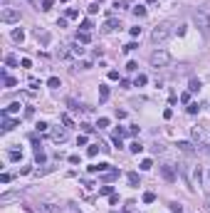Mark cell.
<instances>
[{
  "label": "cell",
  "mask_w": 210,
  "mask_h": 213,
  "mask_svg": "<svg viewBox=\"0 0 210 213\" xmlns=\"http://www.w3.org/2000/svg\"><path fill=\"white\" fill-rule=\"evenodd\" d=\"M168 62H170V55L166 50H158V52L151 55V65H153V67H166Z\"/></svg>",
  "instance_id": "1"
},
{
  "label": "cell",
  "mask_w": 210,
  "mask_h": 213,
  "mask_svg": "<svg viewBox=\"0 0 210 213\" xmlns=\"http://www.w3.org/2000/svg\"><path fill=\"white\" fill-rule=\"evenodd\" d=\"M168 35H170V27L168 25H156L153 32H151V40H153V42H163Z\"/></svg>",
  "instance_id": "2"
},
{
  "label": "cell",
  "mask_w": 210,
  "mask_h": 213,
  "mask_svg": "<svg viewBox=\"0 0 210 213\" xmlns=\"http://www.w3.org/2000/svg\"><path fill=\"white\" fill-rule=\"evenodd\" d=\"M0 20H3V23H17V20H20V10H17V8H3Z\"/></svg>",
  "instance_id": "3"
},
{
  "label": "cell",
  "mask_w": 210,
  "mask_h": 213,
  "mask_svg": "<svg viewBox=\"0 0 210 213\" xmlns=\"http://www.w3.org/2000/svg\"><path fill=\"white\" fill-rule=\"evenodd\" d=\"M195 23H198L203 30H210V17H208V12H205V10L195 12Z\"/></svg>",
  "instance_id": "4"
},
{
  "label": "cell",
  "mask_w": 210,
  "mask_h": 213,
  "mask_svg": "<svg viewBox=\"0 0 210 213\" xmlns=\"http://www.w3.org/2000/svg\"><path fill=\"white\" fill-rule=\"evenodd\" d=\"M52 139H54L57 144H62V141L67 139V131H64V129H54V131H52Z\"/></svg>",
  "instance_id": "5"
},
{
  "label": "cell",
  "mask_w": 210,
  "mask_h": 213,
  "mask_svg": "<svg viewBox=\"0 0 210 213\" xmlns=\"http://www.w3.org/2000/svg\"><path fill=\"white\" fill-rule=\"evenodd\" d=\"M15 126H17V122H15V119H8V114L3 112V129L10 131V129H15Z\"/></svg>",
  "instance_id": "6"
},
{
  "label": "cell",
  "mask_w": 210,
  "mask_h": 213,
  "mask_svg": "<svg viewBox=\"0 0 210 213\" xmlns=\"http://www.w3.org/2000/svg\"><path fill=\"white\" fill-rule=\"evenodd\" d=\"M89 171L91 173H97V171H111V164H94V166H89Z\"/></svg>",
  "instance_id": "7"
},
{
  "label": "cell",
  "mask_w": 210,
  "mask_h": 213,
  "mask_svg": "<svg viewBox=\"0 0 210 213\" xmlns=\"http://www.w3.org/2000/svg\"><path fill=\"white\" fill-rule=\"evenodd\" d=\"M89 40H91V35H89V32H77V42H79V45H87Z\"/></svg>",
  "instance_id": "8"
},
{
  "label": "cell",
  "mask_w": 210,
  "mask_h": 213,
  "mask_svg": "<svg viewBox=\"0 0 210 213\" xmlns=\"http://www.w3.org/2000/svg\"><path fill=\"white\" fill-rule=\"evenodd\" d=\"M129 149H131V154H141V151H143V144H141V141H131Z\"/></svg>",
  "instance_id": "9"
},
{
  "label": "cell",
  "mask_w": 210,
  "mask_h": 213,
  "mask_svg": "<svg viewBox=\"0 0 210 213\" xmlns=\"http://www.w3.org/2000/svg\"><path fill=\"white\" fill-rule=\"evenodd\" d=\"M99 99H102V102L109 99V87H106V84H99Z\"/></svg>",
  "instance_id": "10"
},
{
  "label": "cell",
  "mask_w": 210,
  "mask_h": 213,
  "mask_svg": "<svg viewBox=\"0 0 210 213\" xmlns=\"http://www.w3.org/2000/svg\"><path fill=\"white\" fill-rule=\"evenodd\" d=\"M126 179H129V183H131V186H139V183H141V181H139V173H136V171L126 173Z\"/></svg>",
  "instance_id": "11"
},
{
  "label": "cell",
  "mask_w": 210,
  "mask_h": 213,
  "mask_svg": "<svg viewBox=\"0 0 210 213\" xmlns=\"http://www.w3.org/2000/svg\"><path fill=\"white\" fill-rule=\"evenodd\" d=\"M161 173H163V179L173 181V169H170V166H161Z\"/></svg>",
  "instance_id": "12"
},
{
  "label": "cell",
  "mask_w": 210,
  "mask_h": 213,
  "mask_svg": "<svg viewBox=\"0 0 210 213\" xmlns=\"http://www.w3.org/2000/svg\"><path fill=\"white\" fill-rule=\"evenodd\" d=\"M20 112V102H12V104H8V109H5V114H17Z\"/></svg>",
  "instance_id": "13"
},
{
  "label": "cell",
  "mask_w": 210,
  "mask_h": 213,
  "mask_svg": "<svg viewBox=\"0 0 210 213\" xmlns=\"http://www.w3.org/2000/svg\"><path fill=\"white\" fill-rule=\"evenodd\" d=\"M178 149L185 151V154H190V151H193V144H190V141H178Z\"/></svg>",
  "instance_id": "14"
},
{
  "label": "cell",
  "mask_w": 210,
  "mask_h": 213,
  "mask_svg": "<svg viewBox=\"0 0 210 213\" xmlns=\"http://www.w3.org/2000/svg\"><path fill=\"white\" fill-rule=\"evenodd\" d=\"M99 149H102V144H94V146H89V149H87V156H91V159H94V156L99 154Z\"/></svg>",
  "instance_id": "15"
},
{
  "label": "cell",
  "mask_w": 210,
  "mask_h": 213,
  "mask_svg": "<svg viewBox=\"0 0 210 213\" xmlns=\"http://www.w3.org/2000/svg\"><path fill=\"white\" fill-rule=\"evenodd\" d=\"M47 87H52V89H57V87H62V82H60V77H50V80H47Z\"/></svg>",
  "instance_id": "16"
},
{
  "label": "cell",
  "mask_w": 210,
  "mask_h": 213,
  "mask_svg": "<svg viewBox=\"0 0 210 213\" xmlns=\"http://www.w3.org/2000/svg\"><path fill=\"white\" fill-rule=\"evenodd\" d=\"M146 82H148V77H146V74H136V80H133V84H136V87H143Z\"/></svg>",
  "instance_id": "17"
},
{
  "label": "cell",
  "mask_w": 210,
  "mask_h": 213,
  "mask_svg": "<svg viewBox=\"0 0 210 213\" xmlns=\"http://www.w3.org/2000/svg\"><path fill=\"white\" fill-rule=\"evenodd\" d=\"M99 193H102V196H111V193H114V186H109V183H104V186L99 188Z\"/></svg>",
  "instance_id": "18"
},
{
  "label": "cell",
  "mask_w": 210,
  "mask_h": 213,
  "mask_svg": "<svg viewBox=\"0 0 210 213\" xmlns=\"http://www.w3.org/2000/svg\"><path fill=\"white\" fill-rule=\"evenodd\" d=\"M12 40H15V42H22V40H25V32H22V30H12Z\"/></svg>",
  "instance_id": "19"
},
{
  "label": "cell",
  "mask_w": 210,
  "mask_h": 213,
  "mask_svg": "<svg viewBox=\"0 0 210 213\" xmlns=\"http://www.w3.org/2000/svg\"><path fill=\"white\" fill-rule=\"evenodd\" d=\"M37 40H40L42 45H47L50 42V32H40V30H37Z\"/></svg>",
  "instance_id": "20"
},
{
  "label": "cell",
  "mask_w": 210,
  "mask_h": 213,
  "mask_svg": "<svg viewBox=\"0 0 210 213\" xmlns=\"http://www.w3.org/2000/svg\"><path fill=\"white\" fill-rule=\"evenodd\" d=\"M3 82H5V87H8V89H12V87L17 84V82L12 80V77H8V74H3Z\"/></svg>",
  "instance_id": "21"
},
{
  "label": "cell",
  "mask_w": 210,
  "mask_h": 213,
  "mask_svg": "<svg viewBox=\"0 0 210 213\" xmlns=\"http://www.w3.org/2000/svg\"><path fill=\"white\" fill-rule=\"evenodd\" d=\"M35 129L40 131V134H45V131L50 129V124H47V122H37V124H35Z\"/></svg>",
  "instance_id": "22"
},
{
  "label": "cell",
  "mask_w": 210,
  "mask_h": 213,
  "mask_svg": "<svg viewBox=\"0 0 210 213\" xmlns=\"http://www.w3.org/2000/svg\"><path fill=\"white\" fill-rule=\"evenodd\" d=\"M133 15H136V17H146V8L143 5H136V8H133Z\"/></svg>",
  "instance_id": "23"
},
{
  "label": "cell",
  "mask_w": 210,
  "mask_h": 213,
  "mask_svg": "<svg viewBox=\"0 0 210 213\" xmlns=\"http://www.w3.org/2000/svg\"><path fill=\"white\" fill-rule=\"evenodd\" d=\"M62 124H64V129L74 126V122H72V117H69V114H62Z\"/></svg>",
  "instance_id": "24"
},
{
  "label": "cell",
  "mask_w": 210,
  "mask_h": 213,
  "mask_svg": "<svg viewBox=\"0 0 210 213\" xmlns=\"http://www.w3.org/2000/svg\"><path fill=\"white\" fill-rule=\"evenodd\" d=\"M8 159H10V161H20V159H22V151H10Z\"/></svg>",
  "instance_id": "25"
},
{
  "label": "cell",
  "mask_w": 210,
  "mask_h": 213,
  "mask_svg": "<svg viewBox=\"0 0 210 213\" xmlns=\"http://www.w3.org/2000/svg\"><path fill=\"white\" fill-rule=\"evenodd\" d=\"M188 89H190V92H198V89H200V80H190Z\"/></svg>",
  "instance_id": "26"
},
{
  "label": "cell",
  "mask_w": 210,
  "mask_h": 213,
  "mask_svg": "<svg viewBox=\"0 0 210 213\" xmlns=\"http://www.w3.org/2000/svg\"><path fill=\"white\" fill-rule=\"evenodd\" d=\"M153 201H156V193H151V191L143 193V203H153Z\"/></svg>",
  "instance_id": "27"
},
{
  "label": "cell",
  "mask_w": 210,
  "mask_h": 213,
  "mask_svg": "<svg viewBox=\"0 0 210 213\" xmlns=\"http://www.w3.org/2000/svg\"><path fill=\"white\" fill-rule=\"evenodd\" d=\"M5 62H8V67H15V65H17V57H15V55H8Z\"/></svg>",
  "instance_id": "28"
},
{
  "label": "cell",
  "mask_w": 210,
  "mask_h": 213,
  "mask_svg": "<svg viewBox=\"0 0 210 213\" xmlns=\"http://www.w3.org/2000/svg\"><path fill=\"white\" fill-rule=\"evenodd\" d=\"M72 55H77V57H82V55H84V47H79V42H77V45L72 47Z\"/></svg>",
  "instance_id": "29"
},
{
  "label": "cell",
  "mask_w": 210,
  "mask_h": 213,
  "mask_svg": "<svg viewBox=\"0 0 210 213\" xmlns=\"http://www.w3.org/2000/svg\"><path fill=\"white\" fill-rule=\"evenodd\" d=\"M141 169H143V171H148V169H153V161H151V159H143V161H141Z\"/></svg>",
  "instance_id": "30"
},
{
  "label": "cell",
  "mask_w": 210,
  "mask_h": 213,
  "mask_svg": "<svg viewBox=\"0 0 210 213\" xmlns=\"http://www.w3.org/2000/svg\"><path fill=\"white\" fill-rule=\"evenodd\" d=\"M94 25H91V20H82V32H89Z\"/></svg>",
  "instance_id": "31"
},
{
  "label": "cell",
  "mask_w": 210,
  "mask_h": 213,
  "mask_svg": "<svg viewBox=\"0 0 210 213\" xmlns=\"http://www.w3.org/2000/svg\"><path fill=\"white\" fill-rule=\"evenodd\" d=\"M69 164H74V166H77V164H82V159H79V154H72V156H69Z\"/></svg>",
  "instance_id": "32"
},
{
  "label": "cell",
  "mask_w": 210,
  "mask_h": 213,
  "mask_svg": "<svg viewBox=\"0 0 210 213\" xmlns=\"http://www.w3.org/2000/svg\"><path fill=\"white\" fill-rule=\"evenodd\" d=\"M97 12H99V3H91L89 5V15H97Z\"/></svg>",
  "instance_id": "33"
},
{
  "label": "cell",
  "mask_w": 210,
  "mask_h": 213,
  "mask_svg": "<svg viewBox=\"0 0 210 213\" xmlns=\"http://www.w3.org/2000/svg\"><path fill=\"white\" fill-rule=\"evenodd\" d=\"M139 45L136 42H129V45H124V52H133V50H136Z\"/></svg>",
  "instance_id": "34"
},
{
  "label": "cell",
  "mask_w": 210,
  "mask_h": 213,
  "mask_svg": "<svg viewBox=\"0 0 210 213\" xmlns=\"http://www.w3.org/2000/svg\"><path fill=\"white\" fill-rule=\"evenodd\" d=\"M170 211H173V213H183V206L181 203H170Z\"/></svg>",
  "instance_id": "35"
},
{
  "label": "cell",
  "mask_w": 210,
  "mask_h": 213,
  "mask_svg": "<svg viewBox=\"0 0 210 213\" xmlns=\"http://www.w3.org/2000/svg\"><path fill=\"white\" fill-rule=\"evenodd\" d=\"M97 126H99V129H106V126H109V119H106V117H102V119H99V124H97Z\"/></svg>",
  "instance_id": "36"
},
{
  "label": "cell",
  "mask_w": 210,
  "mask_h": 213,
  "mask_svg": "<svg viewBox=\"0 0 210 213\" xmlns=\"http://www.w3.org/2000/svg\"><path fill=\"white\" fill-rule=\"evenodd\" d=\"M126 134H129L126 129H121V126H116V131H114V137H126Z\"/></svg>",
  "instance_id": "37"
},
{
  "label": "cell",
  "mask_w": 210,
  "mask_h": 213,
  "mask_svg": "<svg viewBox=\"0 0 210 213\" xmlns=\"http://www.w3.org/2000/svg\"><path fill=\"white\" fill-rule=\"evenodd\" d=\"M54 5V0H42V10H50Z\"/></svg>",
  "instance_id": "38"
},
{
  "label": "cell",
  "mask_w": 210,
  "mask_h": 213,
  "mask_svg": "<svg viewBox=\"0 0 210 213\" xmlns=\"http://www.w3.org/2000/svg\"><path fill=\"white\" fill-rule=\"evenodd\" d=\"M67 17H72V20H74V17H79V12L74 10V8H69V10H67Z\"/></svg>",
  "instance_id": "39"
},
{
  "label": "cell",
  "mask_w": 210,
  "mask_h": 213,
  "mask_svg": "<svg viewBox=\"0 0 210 213\" xmlns=\"http://www.w3.org/2000/svg\"><path fill=\"white\" fill-rule=\"evenodd\" d=\"M198 112H200L198 104H190V107H188V114H198Z\"/></svg>",
  "instance_id": "40"
},
{
  "label": "cell",
  "mask_w": 210,
  "mask_h": 213,
  "mask_svg": "<svg viewBox=\"0 0 210 213\" xmlns=\"http://www.w3.org/2000/svg\"><path fill=\"white\" fill-rule=\"evenodd\" d=\"M109 203H111V206L119 203V196H116V193H111V196H109Z\"/></svg>",
  "instance_id": "41"
},
{
  "label": "cell",
  "mask_w": 210,
  "mask_h": 213,
  "mask_svg": "<svg viewBox=\"0 0 210 213\" xmlns=\"http://www.w3.org/2000/svg\"><path fill=\"white\" fill-rule=\"evenodd\" d=\"M126 69H129V72H136V69H139V65H136V62H129V65H126Z\"/></svg>",
  "instance_id": "42"
},
{
  "label": "cell",
  "mask_w": 210,
  "mask_h": 213,
  "mask_svg": "<svg viewBox=\"0 0 210 213\" xmlns=\"http://www.w3.org/2000/svg\"><path fill=\"white\" fill-rule=\"evenodd\" d=\"M114 27H116V20H109V23L104 25V30H114Z\"/></svg>",
  "instance_id": "43"
},
{
  "label": "cell",
  "mask_w": 210,
  "mask_h": 213,
  "mask_svg": "<svg viewBox=\"0 0 210 213\" xmlns=\"http://www.w3.org/2000/svg\"><path fill=\"white\" fill-rule=\"evenodd\" d=\"M181 102H185V104L190 102V94H188V92H183V94H181Z\"/></svg>",
  "instance_id": "44"
},
{
  "label": "cell",
  "mask_w": 210,
  "mask_h": 213,
  "mask_svg": "<svg viewBox=\"0 0 210 213\" xmlns=\"http://www.w3.org/2000/svg\"><path fill=\"white\" fill-rule=\"evenodd\" d=\"M20 65H22V67H25V69H30V67H32V62H30V60H27V57H25V60H22V62H20Z\"/></svg>",
  "instance_id": "45"
},
{
  "label": "cell",
  "mask_w": 210,
  "mask_h": 213,
  "mask_svg": "<svg viewBox=\"0 0 210 213\" xmlns=\"http://www.w3.org/2000/svg\"><path fill=\"white\" fill-rule=\"evenodd\" d=\"M79 126H82V131H87V134H89V131H91V129H94V126H91V124H79Z\"/></svg>",
  "instance_id": "46"
},
{
  "label": "cell",
  "mask_w": 210,
  "mask_h": 213,
  "mask_svg": "<svg viewBox=\"0 0 210 213\" xmlns=\"http://www.w3.org/2000/svg\"><path fill=\"white\" fill-rule=\"evenodd\" d=\"M148 3H156V0H148Z\"/></svg>",
  "instance_id": "47"
},
{
  "label": "cell",
  "mask_w": 210,
  "mask_h": 213,
  "mask_svg": "<svg viewBox=\"0 0 210 213\" xmlns=\"http://www.w3.org/2000/svg\"><path fill=\"white\" fill-rule=\"evenodd\" d=\"M208 206H210V198H208Z\"/></svg>",
  "instance_id": "48"
}]
</instances>
